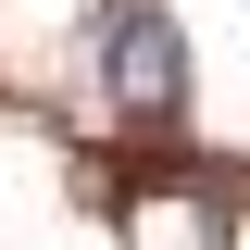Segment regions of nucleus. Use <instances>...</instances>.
<instances>
[{"label": "nucleus", "instance_id": "nucleus-1", "mask_svg": "<svg viewBox=\"0 0 250 250\" xmlns=\"http://www.w3.org/2000/svg\"><path fill=\"white\" fill-rule=\"evenodd\" d=\"M113 88L138 100V113H163V125L188 113V38H175L163 0H125L113 13Z\"/></svg>", "mask_w": 250, "mask_h": 250}]
</instances>
